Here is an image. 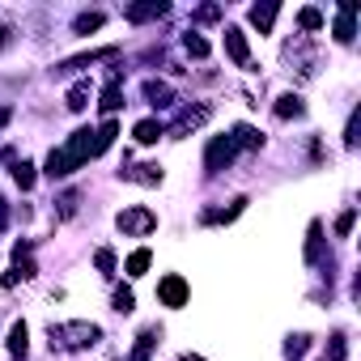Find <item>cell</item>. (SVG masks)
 <instances>
[{"mask_svg": "<svg viewBox=\"0 0 361 361\" xmlns=\"http://www.w3.org/2000/svg\"><path fill=\"white\" fill-rule=\"evenodd\" d=\"M90 136H94L90 128H77L64 149H51V153H47V178H64V174H73L77 166H85V161L94 157V140H90Z\"/></svg>", "mask_w": 361, "mask_h": 361, "instance_id": "6da1fadb", "label": "cell"}, {"mask_svg": "<svg viewBox=\"0 0 361 361\" xmlns=\"http://www.w3.org/2000/svg\"><path fill=\"white\" fill-rule=\"evenodd\" d=\"M47 340H51V353H85L102 340V327L98 323H85V319H73V323H51L47 327Z\"/></svg>", "mask_w": 361, "mask_h": 361, "instance_id": "7a4b0ae2", "label": "cell"}, {"mask_svg": "<svg viewBox=\"0 0 361 361\" xmlns=\"http://www.w3.org/2000/svg\"><path fill=\"white\" fill-rule=\"evenodd\" d=\"M115 226H119L128 238H145V234H153V230H157V213H153V209L132 204V209H123V213L115 217Z\"/></svg>", "mask_w": 361, "mask_h": 361, "instance_id": "3957f363", "label": "cell"}, {"mask_svg": "<svg viewBox=\"0 0 361 361\" xmlns=\"http://www.w3.org/2000/svg\"><path fill=\"white\" fill-rule=\"evenodd\" d=\"M234 153H238V145H234L230 136H213V140H209V149H204V170H209V174L226 170V166L234 161Z\"/></svg>", "mask_w": 361, "mask_h": 361, "instance_id": "277c9868", "label": "cell"}, {"mask_svg": "<svg viewBox=\"0 0 361 361\" xmlns=\"http://www.w3.org/2000/svg\"><path fill=\"white\" fill-rule=\"evenodd\" d=\"M188 281L178 276V272H170V276H161L157 281V298H161V306H170V310H178V306H188Z\"/></svg>", "mask_w": 361, "mask_h": 361, "instance_id": "5b68a950", "label": "cell"}, {"mask_svg": "<svg viewBox=\"0 0 361 361\" xmlns=\"http://www.w3.org/2000/svg\"><path fill=\"white\" fill-rule=\"evenodd\" d=\"M119 178H128V183H140V188H157L161 183V166H132V170H119Z\"/></svg>", "mask_w": 361, "mask_h": 361, "instance_id": "8992f818", "label": "cell"}, {"mask_svg": "<svg viewBox=\"0 0 361 361\" xmlns=\"http://www.w3.org/2000/svg\"><path fill=\"white\" fill-rule=\"evenodd\" d=\"M226 51L238 68H251V51H247V35L243 30H226Z\"/></svg>", "mask_w": 361, "mask_h": 361, "instance_id": "52a82bcc", "label": "cell"}, {"mask_svg": "<svg viewBox=\"0 0 361 361\" xmlns=\"http://www.w3.org/2000/svg\"><path fill=\"white\" fill-rule=\"evenodd\" d=\"M157 340H161V327H145V331L136 336V348L128 353V361H149V353L157 348Z\"/></svg>", "mask_w": 361, "mask_h": 361, "instance_id": "ba28073f", "label": "cell"}, {"mask_svg": "<svg viewBox=\"0 0 361 361\" xmlns=\"http://www.w3.org/2000/svg\"><path fill=\"white\" fill-rule=\"evenodd\" d=\"M209 119V106H188L183 115L174 119V128H170V136H183V132H192V128H200Z\"/></svg>", "mask_w": 361, "mask_h": 361, "instance_id": "9c48e42d", "label": "cell"}, {"mask_svg": "<svg viewBox=\"0 0 361 361\" xmlns=\"http://www.w3.org/2000/svg\"><path fill=\"white\" fill-rule=\"evenodd\" d=\"M353 18H357V5H353V0H344L340 18H336V43H353Z\"/></svg>", "mask_w": 361, "mask_h": 361, "instance_id": "30bf717a", "label": "cell"}, {"mask_svg": "<svg viewBox=\"0 0 361 361\" xmlns=\"http://www.w3.org/2000/svg\"><path fill=\"white\" fill-rule=\"evenodd\" d=\"M145 98H149L153 106H174V102H178L174 90H170L166 81H145Z\"/></svg>", "mask_w": 361, "mask_h": 361, "instance_id": "8fae6325", "label": "cell"}, {"mask_svg": "<svg viewBox=\"0 0 361 361\" xmlns=\"http://www.w3.org/2000/svg\"><path fill=\"white\" fill-rule=\"evenodd\" d=\"M98 106H102V115H115V111L123 106V85H119V77H111V81H106V90H102V102H98Z\"/></svg>", "mask_w": 361, "mask_h": 361, "instance_id": "7c38bea8", "label": "cell"}, {"mask_svg": "<svg viewBox=\"0 0 361 361\" xmlns=\"http://www.w3.org/2000/svg\"><path fill=\"white\" fill-rule=\"evenodd\" d=\"M161 13H166L161 0H145V5H132V9H128V22L140 26V22H153V18H161Z\"/></svg>", "mask_w": 361, "mask_h": 361, "instance_id": "4fadbf2b", "label": "cell"}, {"mask_svg": "<svg viewBox=\"0 0 361 361\" xmlns=\"http://www.w3.org/2000/svg\"><path fill=\"white\" fill-rule=\"evenodd\" d=\"M115 56V47H98V51H90V56H77V60H64L60 64V73H77V68H90L94 60H111Z\"/></svg>", "mask_w": 361, "mask_h": 361, "instance_id": "5bb4252c", "label": "cell"}, {"mask_svg": "<svg viewBox=\"0 0 361 361\" xmlns=\"http://www.w3.org/2000/svg\"><path fill=\"white\" fill-rule=\"evenodd\" d=\"M132 136H136V140H140V145H157V140H161V136H166V128H161V123H157V119H140V123H136V128H132Z\"/></svg>", "mask_w": 361, "mask_h": 361, "instance_id": "9a60e30c", "label": "cell"}, {"mask_svg": "<svg viewBox=\"0 0 361 361\" xmlns=\"http://www.w3.org/2000/svg\"><path fill=\"white\" fill-rule=\"evenodd\" d=\"M230 140H234V145H243V149H259V145H264V136H259V132H255L251 123H234Z\"/></svg>", "mask_w": 361, "mask_h": 361, "instance_id": "2e32d148", "label": "cell"}, {"mask_svg": "<svg viewBox=\"0 0 361 361\" xmlns=\"http://www.w3.org/2000/svg\"><path fill=\"white\" fill-rule=\"evenodd\" d=\"M323 255V221H310V234H306V264H319Z\"/></svg>", "mask_w": 361, "mask_h": 361, "instance_id": "e0dca14e", "label": "cell"}, {"mask_svg": "<svg viewBox=\"0 0 361 361\" xmlns=\"http://www.w3.org/2000/svg\"><path fill=\"white\" fill-rule=\"evenodd\" d=\"M26 348H30V327L26 323H13L9 327V353L13 357H26Z\"/></svg>", "mask_w": 361, "mask_h": 361, "instance_id": "ac0fdd59", "label": "cell"}, {"mask_svg": "<svg viewBox=\"0 0 361 361\" xmlns=\"http://www.w3.org/2000/svg\"><path fill=\"white\" fill-rule=\"evenodd\" d=\"M276 13H281L276 5H255V9H251V26H259V35H268L272 22H276Z\"/></svg>", "mask_w": 361, "mask_h": 361, "instance_id": "d6986e66", "label": "cell"}, {"mask_svg": "<svg viewBox=\"0 0 361 361\" xmlns=\"http://www.w3.org/2000/svg\"><path fill=\"white\" fill-rule=\"evenodd\" d=\"M115 136H119V128H115V119H106V123L94 132V157H98V153H106V149L115 145Z\"/></svg>", "mask_w": 361, "mask_h": 361, "instance_id": "ffe728a7", "label": "cell"}, {"mask_svg": "<svg viewBox=\"0 0 361 361\" xmlns=\"http://www.w3.org/2000/svg\"><path fill=\"white\" fill-rule=\"evenodd\" d=\"M90 94H94V85H90V81H77V85L68 90V111H85V106H90Z\"/></svg>", "mask_w": 361, "mask_h": 361, "instance_id": "44dd1931", "label": "cell"}, {"mask_svg": "<svg viewBox=\"0 0 361 361\" xmlns=\"http://www.w3.org/2000/svg\"><path fill=\"white\" fill-rule=\"evenodd\" d=\"M276 115H281V119H298V115H306V106H302V98H298V94H281Z\"/></svg>", "mask_w": 361, "mask_h": 361, "instance_id": "7402d4cb", "label": "cell"}, {"mask_svg": "<svg viewBox=\"0 0 361 361\" xmlns=\"http://www.w3.org/2000/svg\"><path fill=\"white\" fill-rule=\"evenodd\" d=\"M149 264H153V251H149V247L132 251V255H128V276H145V272H149Z\"/></svg>", "mask_w": 361, "mask_h": 361, "instance_id": "603a6c76", "label": "cell"}, {"mask_svg": "<svg viewBox=\"0 0 361 361\" xmlns=\"http://www.w3.org/2000/svg\"><path fill=\"white\" fill-rule=\"evenodd\" d=\"M13 178H18V188H22V192H30L39 174H35V166H30V161H18V166H13Z\"/></svg>", "mask_w": 361, "mask_h": 361, "instance_id": "cb8c5ba5", "label": "cell"}, {"mask_svg": "<svg viewBox=\"0 0 361 361\" xmlns=\"http://www.w3.org/2000/svg\"><path fill=\"white\" fill-rule=\"evenodd\" d=\"M102 22H106V18H102V13H81V18H77V22H73V30H77V35H90V30H98V26H102Z\"/></svg>", "mask_w": 361, "mask_h": 361, "instance_id": "d4e9b609", "label": "cell"}, {"mask_svg": "<svg viewBox=\"0 0 361 361\" xmlns=\"http://www.w3.org/2000/svg\"><path fill=\"white\" fill-rule=\"evenodd\" d=\"M183 47H188V56H196V60H204V56H209V43H204L200 35H192V30L183 35Z\"/></svg>", "mask_w": 361, "mask_h": 361, "instance_id": "484cf974", "label": "cell"}, {"mask_svg": "<svg viewBox=\"0 0 361 361\" xmlns=\"http://www.w3.org/2000/svg\"><path fill=\"white\" fill-rule=\"evenodd\" d=\"M111 306H115L119 314H132V310H136V298H132V289H115V298H111Z\"/></svg>", "mask_w": 361, "mask_h": 361, "instance_id": "4316f807", "label": "cell"}, {"mask_svg": "<svg viewBox=\"0 0 361 361\" xmlns=\"http://www.w3.org/2000/svg\"><path fill=\"white\" fill-rule=\"evenodd\" d=\"M306 348H310V336H289V340H285V353H289L293 361L306 357Z\"/></svg>", "mask_w": 361, "mask_h": 361, "instance_id": "83f0119b", "label": "cell"}, {"mask_svg": "<svg viewBox=\"0 0 361 361\" xmlns=\"http://www.w3.org/2000/svg\"><path fill=\"white\" fill-rule=\"evenodd\" d=\"M298 22H302V30H323V13L319 9H302Z\"/></svg>", "mask_w": 361, "mask_h": 361, "instance_id": "f1b7e54d", "label": "cell"}, {"mask_svg": "<svg viewBox=\"0 0 361 361\" xmlns=\"http://www.w3.org/2000/svg\"><path fill=\"white\" fill-rule=\"evenodd\" d=\"M56 204H60V217H73V213H77V204H81V192H64Z\"/></svg>", "mask_w": 361, "mask_h": 361, "instance_id": "f546056e", "label": "cell"}, {"mask_svg": "<svg viewBox=\"0 0 361 361\" xmlns=\"http://www.w3.org/2000/svg\"><path fill=\"white\" fill-rule=\"evenodd\" d=\"M94 264H98V272H102V276H115V251H106V247H102V251L94 255Z\"/></svg>", "mask_w": 361, "mask_h": 361, "instance_id": "4dcf8cb0", "label": "cell"}, {"mask_svg": "<svg viewBox=\"0 0 361 361\" xmlns=\"http://www.w3.org/2000/svg\"><path fill=\"white\" fill-rule=\"evenodd\" d=\"M344 353H348V348H344V336L336 331V336L327 340V361H344Z\"/></svg>", "mask_w": 361, "mask_h": 361, "instance_id": "1f68e13d", "label": "cell"}, {"mask_svg": "<svg viewBox=\"0 0 361 361\" xmlns=\"http://www.w3.org/2000/svg\"><path fill=\"white\" fill-rule=\"evenodd\" d=\"M217 18H221V5H204L192 13V22H217Z\"/></svg>", "mask_w": 361, "mask_h": 361, "instance_id": "d6a6232c", "label": "cell"}, {"mask_svg": "<svg viewBox=\"0 0 361 361\" xmlns=\"http://www.w3.org/2000/svg\"><path fill=\"white\" fill-rule=\"evenodd\" d=\"M353 221H357V213H353V209H348V213H340V221H336V234L344 238V234L353 230Z\"/></svg>", "mask_w": 361, "mask_h": 361, "instance_id": "836d02e7", "label": "cell"}, {"mask_svg": "<svg viewBox=\"0 0 361 361\" xmlns=\"http://www.w3.org/2000/svg\"><path fill=\"white\" fill-rule=\"evenodd\" d=\"M5 226H9V204L0 200V230H5Z\"/></svg>", "mask_w": 361, "mask_h": 361, "instance_id": "e575fe53", "label": "cell"}, {"mask_svg": "<svg viewBox=\"0 0 361 361\" xmlns=\"http://www.w3.org/2000/svg\"><path fill=\"white\" fill-rule=\"evenodd\" d=\"M5 43H9V30H5V26H0V47H5Z\"/></svg>", "mask_w": 361, "mask_h": 361, "instance_id": "d590c367", "label": "cell"}, {"mask_svg": "<svg viewBox=\"0 0 361 361\" xmlns=\"http://www.w3.org/2000/svg\"><path fill=\"white\" fill-rule=\"evenodd\" d=\"M178 361H204V357H192V353H183V357H178Z\"/></svg>", "mask_w": 361, "mask_h": 361, "instance_id": "8d00e7d4", "label": "cell"}]
</instances>
